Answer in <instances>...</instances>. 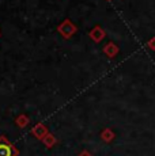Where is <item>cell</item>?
Instances as JSON below:
<instances>
[{
    "mask_svg": "<svg viewBox=\"0 0 155 156\" xmlns=\"http://www.w3.org/2000/svg\"><path fill=\"white\" fill-rule=\"evenodd\" d=\"M0 156H15V151L8 144H0Z\"/></svg>",
    "mask_w": 155,
    "mask_h": 156,
    "instance_id": "1",
    "label": "cell"
}]
</instances>
